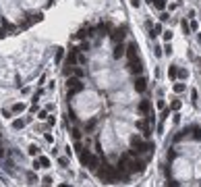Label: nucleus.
Returning a JSON list of instances; mask_svg holds the SVG:
<instances>
[{"instance_id": "obj_16", "label": "nucleus", "mask_w": 201, "mask_h": 187, "mask_svg": "<svg viewBox=\"0 0 201 187\" xmlns=\"http://www.w3.org/2000/svg\"><path fill=\"white\" fill-rule=\"evenodd\" d=\"M40 164H41V168H48V166H50V158H46V156H40Z\"/></svg>"}, {"instance_id": "obj_35", "label": "nucleus", "mask_w": 201, "mask_h": 187, "mask_svg": "<svg viewBox=\"0 0 201 187\" xmlns=\"http://www.w3.org/2000/svg\"><path fill=\"white\" fill-rule=\"evenodd\" d=\"M81 50H89V44H87V42H83V44L79 46V52H81Z\"/></svg>"}, {"instance_id": "obj_29", "label": "nucleus", "mask_w": 201, "mask_h": 187, "mask_svg": "<svg viewBox=\"0 0 201 187\" xmlns=\"http://www.w3.org/2000/svg\"><path fill=\"white\" fill-rule=\"evenodd\" d=\"M29 154L35 156V154H38V145H29Z\"/></svg>"}, {"instance_id": "obj_4", "label": "nucleus", "mask_w": 201, "mask_h": 187, "mask_svg": "<svg viewBox=\"0 0 201 187\" xmlns=\"http://www.w3.org/2000/svg\"><path fill=\"white\" fill-rule=\"evenodd\" d=\"M137 50H139L137 42H129V44H126V56H129V62H131V60H135V56H137Z\"/></svg>"}, {"instance_id": "obj_10", "label": "nucleus", "mask_w": 201, "mask_h": 187, "mask_svg": "<svg viewBox=\"0 0 201 187\" xmlns=\"http://www.w3.org/2000/svg\"><path fill=\"white\" fill-rule=\"evenodd\" d=\"M139 110H141L143 114H149V112H151V104H149V100H141V102H139Z\"/></svg>"}, {"instance_id": "obj_20", "label": "nucleus", "mask_w": 201, "mask_h": 187, "mask_svg": "<svg viewBox=\"0 0 201 187\" xmlns=\"http://www.w3.org/2000/svg\"><path fill=\"white\" fill-rule=\"evenodd\" d=\"M168 73H170V79H176V77H178V69H176V67H170Z\"/></svg>"}, {"instance_id": "obj_33", "label": "nucleus", "mask_w": 201, "mask_h": 187, "mask_svg": "<svg viewBox=\"0 0 201 187\" xmlns=\"http://www.w3.org/2000/svg\"><path fill=\"white\" fill-rule=\"evenodd\" d=\"M38 119H48V110H40V117Z\"/></svg>"}, {"instance_id": "obj_12", "label": "nucleus", "mask_w": 201, "mask_h": 187, "mask_svg": "<svg viewBox=\"0 0 201 187\" xmlns=\"http://www.w3.org/2000/svg\"><path fill=\"white\" fill-rule=\"evenodd\" d=\"M87 166H89L91 171H95V168L100 166V158H98L95 154H91V156H89V162H87Z\"/></svg>"}, {"instance_id": "obj_30", "label": "nucleus", "mask_w": 201, "mask_h": 187, "mask_svg": "<svg viewBox=\"0 0 201 187\" xmlns=\"http://www.w3.org/2000/svg\"><path fill=\"white\" fill-rule=\"evenodd\" d=\"M58 164H60V166H67V164H69V158H58Z\"/></svg>"}, {"instance_id": "obj_31", "label": "nucleus", "mask_w": 201, "mask_h": 187, "mask_svg": "<svg viewBox=\"0 0 201 187\" xmlns=\"http://www.w3.org/2000/svg\"><path fill=\"white\" fill-rule=\"evenodd\" d=\"M41 183H44V187H50V185H52V179H50V177H46Z\"/></svg>"}, {"instance_id": "obj_38", "label": "nucleus", "mask_w": 201, "mask_h": 187, "mask_svg": "<svg viewBox=\"0 0 201 187\" xmlns=\"http://www.w3.org/2000/svg\"><path fill=\"white\" fill-rule=\"evenodd\" d=\"M139 4H141V0H131V6H135V8H137Z\"/></svg>"}, {"instance_id": "obj_28", "label": "nucleus", "mask_w": 201, "mask_h": 187, "mask_svg": "<svg viewBox=\"0 0 201 187\" xmlns=\"http://www.w3.org/2000/svg\"><path fill=\"white\" fill-rule=\"evenodd\" d=\"M73 137H75L77 141L81 140V131H79V129H73Z\"/></svg>"}, {"instance_id": "obj_23", "label": "nucleus", "mask_w": 201, "mask_h": 187, "mask_svg": "<svg viewBox=\"0 0 201 187\" xmlns=\"http://www.w3.org/2000/svg\"><path fill=\"white\" fill-rule=\"evenodd\" d=\"M95 123H98V119H93V121H89V123H87V127H85V131H91V129L95 127Z\"/></svg>"}, {"instance_id": "obj_36", "label": "nucleus", "mask_w": 201, "mask_h": 187, "mask_svg": "<svg viewBox=\"0 0 201 187\" xmlns=\"http://www.w3.org/2000/svg\"><path fill=\"white\" fill-rule=\"evenodd\" d=\"M164 50H166V54H172V46H170L168 42H166V48H164Z\"/></svg>"}, {"instance_id": "obj_24", "label": "nucleus", "mask_w": 201, "mask_h": 187, "mask_svg": "<svg viewBox=\"0 0 201 187\" xmlns=\"http://www.w3.org/2000/svg\"><path fill=\"white\" fill-rule=\"evenodd\" d=\"M168 117H170V110H168V108H164V110H162V117H160V121H166Z\"/></svg>"}, {"instance_id": "obj_25", "label": "nucleus", "mask_w": 201, "mask_h": 187, "mask_svg": "<svg viewBox=\"0 0 201 187\" xmlns=\"http://www.w3.org/2000/svg\"><path fill=\"white\" fill-rule=\"evenodd\" d=\"M164 40H166V42H170V40H172V31H170V29H168V31H164Z\"/></svg>"}, {"instance_id": "obj_19", "label": "nucleus", "mask_w": 201, "mask_h": 187, "mask_svg": "<svg viewBox=\"0 0 201 187\" xmlns=\"http://www.w3.org/2000/svg\"><path fill=\"white\" fill-rule=\"evenodd\" d=\"M62 56H64V50H62V48H56V62H60Z\"/></svg>"}, {"instance_id": "obj_9", "label": "nucleus", "mask_w": 201, "mask_h": 187, "mask_svg": "<svg viewBox=\"0 0 201 187\" xmlns=\"http://www.w3.org/2000/svg\"><path fill=\"white\" fill-rule=\"evenodd\" d=\"M137 127L143 131V137H149V135H151V129H149V123H147V121H137Z\"/></svg>"}, {"instance_id": "obj_11", "label": "nucleus", "mask_w": 201, "mask_h": 187, "mask_svg": "<svg viewBox=\"0 0 201 187\" xmlns=\"http://www.w3.org/2000/svg\"><path fill=\"white\" fill-rule=\"evenodd\" d=\"M31 121V117H27V119H17V121H13V129H23L27 123Z\"/></svg>"}, {"instance_id": "obj_40", "label": "nucleus", "mask_w": 201, "mask_h": 187, "mask_svg": "<svg viewBox=\"0 0 201 187\" xmlns=\"http://www.w3.org/2000/svg\"><path fill=\"white\" fill-rule=\"evenodd\" d=\"M145 2H147V4H149V6H151V4H154V0H145Z\"/></svg>"}, {"instance_id": "obj_34", "label": "nucleus", "mask_w": 201, "mask_h": 187, "mask_svg": "<svg viewBox=\"0 0 201 187\" xmlns=\"http://www.w3.org/2000/svg\"><path fill=\"white\" fill-rule=\"evenodd\" d=\"M191 29H193V31H197V29H199V25H197V21H191Z\"/></svg>"}, {"instance_id": "obj_6", "label": "nucleus", "mask_w": 201, "mask_h": 187, "mask_svg": "<svg viewBox=\"0 0 201 187\" xmlns=\"http://www.w3.org/2000/svg\"><path fill=\"white\" fill-rule=\"evenodd\" d=\"M126 54V46L122 44V42H116V46H114V52H112V56L114 58H122Z\"/></svg>"}, {"instance_id": "obj_39", "label": "nucleus", "mask_w": 201, "mask_h": 187, "mask_svg": "<svg viewBox=\"0 0 201 187\" xmlns=\"http://www.w3.org/2000/svg\"><path fill=\"white\" fill-rule=\"evenodd\" d=\"M58 187H71V185H67V183H60V185H58Z\"/></svg>"}, {"instance_id": "obj_26", "label": "nucleus", "mask_w": 201, "mask_h": 187, "mask_svg": "<svg viewBox=\"0 0 201 187\" xmlns=\"http://www.w3.org/2000/svg\"><path fill=\"white\" fill-rule=\"evenodd\" d=\"M166 187H180V183H178V181H174V179H172V181H168V183H166Z\"/></svg>"}, {"instance_id": "obj_37", "label": "nucleus", "mask_w": 201, "mask_h": 187, "mask_svg": "<svg viewBox=\"0 0 201 187\" xmlns=\"http://www.w3.org/2000/svg\"><path fill=\"white\" fill-rule=\"evenodd\" d=\"M158 108H162V110L166 108V102H164V100H158Z\"/></svg>"}, {"instance_id": "obj_7", "label": "nucleus", "mask_w": 201, "mask_h": 187, "mask_svg": "<svg viewBox=\"0 0 201 187\" xmlns=\"http://www.w3.org/2000/svg\"><path fill=\"white\" fill-rule=\"evenodd\" d=\"M124 36H126V27H124V25L112 31V40H114V42H122V40H124Z\"/></svg>"}, {"instance_id": "obj_22", "label": "nucleus", "mask_w": 201, "mask_h": 187, "mask_svg": "<svg viewBox=\"0 0 201 187\" xmlns=\"http://www.w3.org/2000/svg\"><path fill=\"white\" fill-rule=\"evenodd\" d=\"M178 77H180V79H187V77H189V71H187V69H178Z\"/></svg>"}, {"instance_id": "obj_8", "label": "nucleus", "mask_w": 201, "mask_h": 187, "mask_svg": "<svg viewBox=\"0 0 201 187\" xmlns=\"http://www.w3.org/2000/svg\"><path fill=\"white\" fill-rule=\"evenodd\" d=\"M129 69H131L133 75H139V73L143 71V65H141L139 60H131V62H129Z\"/></svg>"}, {"instance_id": "obj_21", "label": "nucleus", "mask_w": 201, "mask_h": 187, "mask_svg": "<svg viewBox=\"0 0 201 187\" xmlns=\"http://www.w3.org/2000/svg\"><path fill=\"white\" fill-rule=\"evenodd\" d=\"M174 92L183 94V92H185V83H174Z\"/></svg>"}, {"instance_id": "obj_2", "label": "nucleus", "mask_w": 201, "mask_h": 187, "mask_svg": "<svg viewBox=\"0 0 201 187\" xmlns=\"http://www.w3.org/2000/svg\"><path fill=\"white\" fill-rule=\"evenodd\" d=\"M145 171V162L139 160V158H131L126 160V173H143Z\"/></svg>"}, {"instance_id": "obj_18", "label": "nucleus", "mask_w": 201, "mask_h": 187, "mask_svg": "<svg viewBox=\"0 0 201 187\" xmlns=\"http://www.w3.org/2000/svg\"><path fill=\"white\" fill-rule=\"evenodd\" d=\"M158 33H164L160 23H158V25H154V33H149V38H154V36H158Z\"/></svg>"}, {"instance_id": "obj_14", "label": "nucleus", "mask_w": 201, "mask_h": 187, "mask_svg": "<svg viewBox=\"0 0 201 187\" xmlns=\"http://www.w3.org/2000/svg\"><path fill=\"white\" fill-rule=\"evenodd\" d=\"M180 27H183V31H185V36H187V33H191V31H193V29H191V23H187V21H185V19H183V21H180Z\"/></svg>"}, {"instance_id": "obj_17", "label": "nucleus", "mask_w": 201, "mask_h": 187, "mask_svg": "<svg viewBox=\"0 0 201 187\" xmlns=\"http://www.w3.org/2000/svg\"><path fill=\"white\" fill-rule=\"evenodd\" d=\"M154 6H156L158 10H164V8H166V2H164V0H154Z\"/></svg>"}, {"instance_id": "obj_32", "label": "nucleus", "mask_w": 201, "mask_h": 187, "mask_svg": "<svg viewBox=\"0 0 201 187\" xmlns=\"http://www.w3.org/2000/svg\"><path fill=\"white\" fill-rule=\"evenodd\" d=\"M178 108H180V102L174 100V102H172V110H178Z\"/></svg>"}, {"instance_id": "obj_5", "label": "nucleus", "mask_w": 201, "mask_h": 187, "mask_svg": "<svg viewBox=\"0 0 201 187\" xmlns=\"http://www.w3.org/2000/svg\"><path fill=\"white\" fill-rule=\"evenodd\" d=\"M147 90V79L145 77H135V92L143 94Z\"/></svg>"}, {"instance_id": "obj_15", "label": "nucleus", "mask_w": 201, "mask_h": 187, "mask_svg": "<svg viewBox=\"0 0 201 187\" xmlns=\"http://www.w3.org/2000/svg\"><path fill=\"white\" fill-rule=\"evenodd\" d=\"M10 110H13V112H23V110H25V104H23V102H17V104H13Z\"/></svg>"}, {"instance_id": "obj_1", "label": "nucleus", "mask_w": 201, "mask_h": 187, "mask_svg": "<svg viewBox=\"0 0 201 187\" xmlns=\"http://www.w3.org/2000/svg\"><path fill=\"white\" fill-rule=\"evenodd\" d=\"M83 88H85V83L81 81L79 77H69V81H67V92H69V96L79 94Z\"/></svg>"}, {"instance_id": "obj_3", "label": "nucleus", "mask_w": 201, "mask_h": 187, "mask_svg": "<svg viewBox=\"0 0 201 187\" xmlns=\"http://www.w3.org/2000/svg\"><path fill=\"white\" fill-rule=\"evenodd\" d=\"M79 60V48H73L69 52V56L64 58V67H75V62Z\"/></svg>"}, {"instance_id": "obj_13", "label": "nucleus", "mask_w": 201, "mask_h": 187, "mask_svg": "<svg viewBox=\"0 0 201 187\" xmlns=\"http://www.w3.org/2000/svg\"><path fill=\"white\" fill-rule=\"evenodd\" d=\"M89 156H91V154H89L87 150H85V152L81 150V152H79V160H81V164H83V166H87V162H89Z\"/></svg>"}, {"instance_id": "obj_27", "label": "nucleus", "mask_w": 201, "mask_h": 187, "mask_svg": "<svg viewBox=\"0 0 201 187\" xmlns=\"http://www.w3.org/2000/svg\"><path fill=\"white\" fill-rule=\"evenodd\" d=\"M73 73H75V77H83V69H73Z\"/></svg>"}]
</instances>
